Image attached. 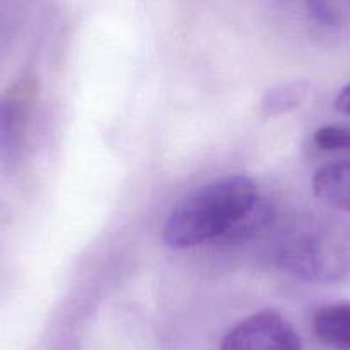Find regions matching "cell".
Segmentation results:
<instances>
[{
	"label": "cell",
	"mask_w": 350,
	"mask_h": 350,
	"mask_svg": "<svg viewBox=\"0 0 350 350\" xmlns=\"http://www.w3.org/2000/svg\"><path fill=\"white\" fill-rule=\"evenodd\" d=\"M299 102V92L295 88L282 86L278 90H275L273 93L267 96V102H265V109L270 110L271 113L284 112V110L292 109L295 103Z\"/></svg>",
	"instance_id": "obj_7"
},
{
	"label": "cell",
	"mask_w": 350,
	"mask_h": 350,
	"mask_svg": "<svg viewBox=\"0 0 350 350\" xmlns=\"http://www.w3.org/2000/svg\"><path fill=\"white\" fill-rule=\"evenodd\" d=\"M312 193L325 206L350 211V158L323 165L312 177Z\"/></svg>",
	"instance_id": "obj_4"
},
{
	"label": "cell",
	"mask_w": 350,
	"mask_h": 350,
	"mask_svg": "<svg viewBox=\"0 0 350 350\" xmlns=\"http://www.w3.org/2000/svg\"><path fill=\"white\" fill-rule=\"evenodd\" d=\"M285 271L309 282H336L350 271V237L338 227L314 225L282 251Z\"/></svg>",
	"instance_id": "obj_2"
},
{
	"label": "cell",
	"mask_w": 350,
	"mask_h": 350,
	"mask_svg": "<svg viewBox=\"0 0 350 350\" xmlns=\"http://www.w3.org/2000/svg\"><path fill=\"white\" fill-rule=\"evenodd\" d=\"M335 107L336 110H340V112L350 116V83L340 90V93L336 95V100H335Z\"/></svg>",
	"instance_id": "obj_8"
},
{
	"label": "cell",
	"mask_w": 350,
	"mask_h": 350,
	"mask_svg": "<svg viewBox=\"0 0 350 350\" xmlns=\"http://www.w3.org/2000/svg\"><path fill=\"white\" fill-rule=\"evenodd\" d=\"M259 201L258 186L245 175H224L175 204L163 225L165 244L187 249L224 237L247 220Z\"/></svg>",
	"instance_id": "obj_1"
},
{
	"label": "cell",
	"mask_w": 350,
	"mask_h": 350,
	"mask_svg": "<svg viewBox=\"0 0 350 350\" xmlns=\"http://www.w3.org/2000/svg\"><path fill=\"white\" fill-rule=\"evenodd\" d=\"M316 338L329 350H350V302L321 306L312 316Z\"/></svg>",
	"instance_id": "obj_5"
},
{
	"label": "cell",
	"mask_w": 350,
	"mask_h": 350,
	"mask_svg": "<svg viewBox=\"0 0 350 350\" xmlns=\"http://www.w3.org/2000/svg\"><path fill=\"white\" fill-rule=\"evenodd\" d=\"M220 350H304V347L287 318L265 309L239 321L225 335Z\"/></svg>",
	"instance_id": "obj_3"
},
{
	"label": "cell",
	"mask_w": 350,
	"mask_h": 350,
	"mask_svg": "<svg viewBox=\"0 0 350 350\" xmlns=\"http://www.w3.org/2000/svg\"><path fill=\"white\" fill-rule=\"evenodd\" d=\"M314 144L323 151L350 150V127L326 126L316 131Z\"/></svg>",
	"instance_id": "obj_6"
}]
</instances>
